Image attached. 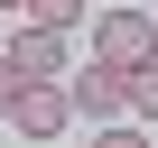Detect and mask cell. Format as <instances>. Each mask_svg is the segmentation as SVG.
Here are the masks:
<instances>
[{"mask_svg": "<svg viewBox=\"0 0 158 148\" xmlns=\"http://www.w3.org/2000/svg\"><path fill=\"white\" fill-rule=\"evenodd\" d=\"M0 19H28V0H0Z\"/></svg>", "mask_w": 158, "mask_h": 148, "instance_id": "cell-9", "label": "cell"}, {"mask_svg": "<svg viewBox=\"0 0 158 148\" xmlns=\"http://www.w3.org/2000/svg\"><path fill=\"white\" fill-rule=\"evenodd\" d=\"M93 56L102 65H158V19L149 10H93Z\"/></svg>", "mask_w": 158, "mask_h": 148, "instance_id": "cell-2", "label": "cell"}, {"mask_svg": "<svg viewBox=\"0 0 158 148\" xmlns=\"http://www.w3.org/2000/svg\"><path fill=\"white\" fill-rule=\"evenodd\" d=\"M28 139H65V120H74V93L65 84H19V111H10Z\"/></svg>", "mask_w": 158, "mask_h": 148, "instance_id": "cell-4", "label": "cell"}, {"mask_svg": "<svg viewBox=\"0 0 158 148\" xmlns=\"http://www.w3.org/2000/svg\"><path fill=\"white\" fill-rule=\"evenodd\" d=\"M84 10H93V0H28V19H37V28H74Z\"/></svg>", "mask_w": 158, "mask_h": 148, "instance_id": "cell-6", "label": "cell"}, {"mask_svg": "<svg viewBox=\"0 0 158 148\" xmlns=\"http://www.w3.org/2000/svg\"><path fill=\"white\" fill-rule=\"evenodd\" d=\"M65 93H74V120H93V130L102 120H130V65H102L93 56V65L65 74Z\"/></svg>", "mask_w": 158, "mask_h": 148, "instance_id": "cell-1", "label": "cell"}, {"mask_svg": "<svg viewBox=\"0 0 158 148\" xmlns=\"http://www.w3.org/2000/svg\"><path fill=\"white\" fill-rule=\"evenodd\" d=\"M0 56H10L28 84H65V74H74V65H65V28H37V19H19V37L0 46Z\"/></svg>", "mask_w": 158, "mask_h": 148, "instance_id": "cell-3", "label": "cell"}, {"mask_svg": "<svg viewBox=\"0 0 158 148\" xmlns=\"http://www.w3.org/2000/svg\"><path fill=\"white\" fill-rule=\"evenodd\" d=\"M130 120H158V65H130Z\"/></svg>", "mask_w": 158, "mask_h": 148, "instance_id": "cell-5", "label": "cell"}, {"mask_svg": "<svg viewBox=\"0 0 158 148\" xmlns=\"http://www.w3.org/2000/svg\"><path fill=\"white\" fill-rule=\"evenodd\" d=\"M93 148H149V120H102Z\"/></svg>", "mask_w": 158, "mask_h": 148, "instance_id": "cell-7", "label": "cell"}, {"mask_svg": "<svg viewBox=\"0 0 158 148\" xmlns=\"http://www.w3.org/2000/svg\"><path fill=\"white\" fill-rule=\"evenodd\" d=\"M19 84H28V74H19L10 56H0V120H10V111H19Z\"/></svg>", "mask_w": 158, "mask_h": 148, "instance_id": "cell-8", "label": "cell"}]
</instances>
